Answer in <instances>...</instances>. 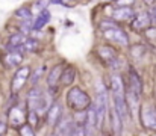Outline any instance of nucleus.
<instances>
[{"label":"nucleus","mask_w":156,"mask_h":136,"mask_svg":"<svg viewBox=\"0 0 156 136\" xmlns=\"http://www.w3.org/2000/svg\"><path fill=\"white\" fill-rule=\"evenodd\" d=\"M41 95L43 92L38 89V88H32L27 94V104H29V109H34L37 112V107L40 104V100H41Z\"/></svg>","instance_id":"f8f14e48"},{"label":"nucleus","mask_w":156,"mask_h":136,"mask_svg":"<svg viewBox=\"0 0 156 136\" xmlns=\"http://www.w3.org/2000/svg\"><path fill=\"white\" fill-rule=\"evenodd\" d=\"M67 104L74 110H85L91 104L90 95L80 88H71L67 92Z\"/></svg>","instance_id":"f257e3e1"},{"label":"nucleus","mask_w":156,"mask_h":136,"mask_svg":"<svg viewBox=\"0 0 156 136\" xmlns=\"http://www.w3.org/2000/svg\"><path fill=\"white\" fill-rule=\"evenodd\" d=\"M140 97H141V95H140L138 92H135V91L127 85V88H126V97H124V98H126V103L129 104V107H130L133 117H136L138 109H140Z\"/></svg>","instance_id":"423d86ee"},{"label":"nucleus","mask_w":156,"mask_h":136,"mask_svg":"<svg viewBox=\"0 0 156 136\" xmlns=\"http://www.w3.org/2000/svg\"><path fill=\"white\" fill-rule=\"evenodd\" d=\"M61 113H62L61 104H59V103H53L52 106H49V109H47V123L53 126V124L59 120Z\"/></svg>","instance_id":"4468645a"},{"label":"nucleus","mask_w":156,"mask_h":136,"mask_svg":"<svg viewBox=\"0 0 156 136\" xmlns=\"http://www.w3.org/2000/svg\"><path fill=\"white\" fill-rule=\"evenodd\" d=\"M21 29H23V33H27L29 30H32V20H21Z\"/></svg>","instance_id":"a878e982"},{"label":"nucleus","mask_w":156,"mask_h":136,"mask_svg":"<svg viewBox=\"0 0 156 136\" xmlns=\"http://www.w3.org/2000/svg\"><path fill=\"white\" fill-rule=\"evenodd\" d=\"M55 126H56V130H55L56 135H71L74 121L68 117H59V120L55 123Z\"/></svg>","instance_id":"20e7f679"},{"label":"nucleus","mask_w":156,"mask_h":136,"mask_svg":"<svg viewBox=\"0 0 156 136\" xmlns=\"http://www.w3.org/2000/svg\"><path fill=\"white\" fill-rule=\"evenodd\" d=\"M15 17L20 20H32V11L29 8H20L15 11Z\"/></svg>","instance_id":"412c9836"},{"label":"nucleus","mask_w":156,"mask_h":136,"mask_svg":"<svg viewBox=\"0 0 156 136\" xmlns=\"http://www.w3.org/2000/svg\"><path fill=\"white\" fill-rule=\"evenodd\" d=\"M150 18H152V21H156V5L152 6V9H150Z\"/></svg>","instance_id":"c85d7f7f"},{"label":"nucleus","mask_w":156,"mask_h":136,"mask_svg":"<svg viewBox=\"0 0 156 136\" xmlns=\"http://www.w3.org/2000/svg\"><path fill=\"white\" fill-rule=\"evenodd\" d=\"M62 65H56V67H53L52 71L49 73V76H47V85H49V88H52V86H56V83L61 80V74H62Z\"/></svg>","instance_id":"f3484780"},{"label":"nucleus","mask_w":156,"mask_h":136,"mask_svg":"<svg viewBox=\"0 0 156 136\" xmlns=\"http://www.w3.org/2000/svg\"><path fill=\"white\" fill-rule=\"evenodd\" d=\"M150 23H152L150 15H149L147 12H143V14H140V15L135 17V20H133V27H135V29H147V27L150 26Z\"/></svg>","instance_id":"dca6fc26"},{"label":"nucleus","mask_w":156,"mask_h":136,"mask_svg":"<svg viewBox=\"0 0 156 136\" xmlns=\"http://www.w3.org/2000/svg\"><path fill=\"white\" fill-rule=\"evenodd\" d=\"M61 5H65V6H68V5H71V0H61Z\"/></svg>","instance_id":"2f4dec72"},{"label":"nucleus","mask_w":156,"mask_h":136,"mask_svg":"<svg viewBox=\"0 0 156 136\" xmlns=\"http://www.w3.org/2000/svg\"><path fill=\"white\" fill-rule=\"evenodd\" d=\"M20 135H23V136H34V135H35V130H34V127H32L30 124H23V126L20 127Z\"/></svg>","instance_id":"5701e85b"},{"label":"nucleus","mask_w":156,"mask_h":136,"mask_svg":"<svg viewBox=\"0 0 156 136\" xmlns=\"http://www.w3.org/2000/svg\"><path fill=\"white\" fill-rule=\"evenodd\" d=\"M133 15H135V14H133V9L129 8V6H118V8L114 11V14H112L114 20H118V21H127V20H132Z\"/></svg>","instance_id":"1a4fd4ad"},{"label":"nucleus","mask_w":156,"mask_h":136,"mask_svg":"<svg viewBox=\"0 0 156 136\" xmlns=\"http://www.w3.org/2000/svg\"><path fill=\"white\" fill-rule=\"evenodd\" d=\"M37 47H38V41L35 38H26V41L21 45V48L26 50V51H35Z\"/></svg>","instance_id":"4be33fe9"},{"label":"nucleus","mask_w":156,"mask_h":136,"mask_svg":"<svg viewBox=\"0 0 156 136\" xmlns=\"http://www.w3.org/2000/svg\"><path fill=\"white\" fill-rule=\"evenodd\" d=\"M133 2L135 0H115L117 6H130V5H133Z\"/></svg>","instance_id":"cd10ccee"},{"label":"nucleus","mask_w":156,"mask_h":136,"mask_svg":"<svg viewBox=\"0 0 156 136\" xmlns=\"http://www.w3.org/2000/svg\"><path fill=\"white\" fill-rule=\"evenodd\" d=\"M44 70H46V67H40V68L34 73V76H32V82H34V85L38 83V80H40V77H41V74H43Z\"/></svg>","instance_id":"393cba45"},{"label":"nucleus","mask_w":156,"mask_h":136,"mask_svg":"<svg viewBox=\"0 0 156 136\" xmlns=\"http://www.w3.org/2000/svg\"><path fill=\"white\" fill-rule=\"evenodd\" d=\"M74 76H76V71H74V68L68 67V68L62 70L61 80H62V83H64V85H70V83L74 80Z\"/></svg>","instance_id":"aec40b11"},{"label":"nucleus","mask_w":156,"mask_h":136,"mask_svg":"<svg viewBox=\"0 0 156 136\" xmlns=\"http://www.w3.org/2000/svg\"><path fill=\"white\" fill-rule=\"evenodd\" d=\"M129 86L135 92H138L141 95V92H143V83H141V79L136 74V71H133V70H130V73H129Z\"/></svg>","instance_id":"6ab92c4d"},{"label":"nucleus","mask_w":156,"mask_h":136,"mask_svg":"<svg viewBox=\"0 0 156 136\" xmlns=\"http://www.w3.org/2000/svg\"><path fill=\"white\" fill-rule=\"evenodd\" d=\"M49 2L50 0H37V3H35V8L37 9H44V8H47V5H49Z\"/></svg>","instance_id":"bb28decb"},{"label":"nucleus","mask_w":156,"mask_h":136,"mask_svg":"<svg viewBox=\"0 0 156 136\" xmlns=\"http://www.w3.org/2000/svg\"><path fill=\"white\" fill-rule=\"evenodd\" d=\"M111 120H112V130H114V133L120 135L121 129H123V118H121L118 109L114 104H112V117H111Z\"/></svg>","instance_id":"2eb2a0df"},{"label":"nucleus","mask_w":156,"mask_h":136,"mask_svg":"<svg viewBox=\"0 0 156 136\" xmlns=\"http://www.w3.org/2000/svg\"><path fill=\"white\" fill-rule=\"evenodd\" d=\"M99 54H100V58L103 59L105 62L109 64L111 67H115V65L118 64V59H117V53H115V50L111 48V47H108V45H103V47L99 48Z\"/></svg>","instance_id":"6e6552de"},{"label":"nucleus","mask_w":156,"mask_h":136,"mask_svg":"<svg viewBox=\"0 0 156 136\" xmlns=\"http://www.w3.org/2000/svg\"><path fill=\"white\" fill-rule=\"evenodd\" d=\"M100 29L103 32V37L106 40L112 41V43H117V44L121 45H129V38L127 35L123 32V29H120L114 21H103L100 24Z\"/></svg>","instance_id":"f03ea898"},{"label":"nucleus","mask_w":156,"mask_h":136,"mask_svg":"<svg viewBox=\"0 0 156 136\" xmlns=\"http://www.w3.org/2000/svg\"><path fill=\"white\" fill-rule=\"evenodd\" d=\"M5 62L8 64V67H17L23 62V53L20 50H11L6 58H5Z\"/></svg>","instance_id":"ddd939ff"},{"label":"nucleus","mask_w":156,"mask_h":136,"mask_svg":"<svg viewBox=\"0 0 156 136\" xmlns=\"http://www.w3.org/2000/svg\"><path fill=\"white\" fill-rule=\"evenodd\" d=\"M50 21V12H49V9H41V12H40V15L37 17V20H34L32 21V30H40L41 27H44L47 23Z\"/></svg>","instance_id":"9b49d317"},{"label":"nucleus","mask_w":156,"mask_h":136,"mask_svg":"<svg viewBox=\"0 0 156 136\" xmlns=\"http://www.w3.org/2000/svg\"><path fill=\"white\" fill-rule=\"evenodd\" d=\"M24 41H26V37H24V33H23V32L14 33V35H11V37H9L6 48H8L9 51H11V50H23V48H21V45H23Z\"/></svg>","instance_id":"9d476101"},{"label":"nucleus","mask_w":156,"mask_h":136,"mask_svg":"<svg viewBox=\"0 0 156 136\" xmlns=\"http://www.w3.org/2000/svg\"><path fill=\"white\" fill-rule=\"evenodd\" d=\"M23 120H24V112L20 107H17V106L11 107V110H9V121H11V124L20 126L23 123Z\"/></svg>","instance_id":"a211bd4d"},{"label":"nucleus","mask_w":156,"mask_h":136,"mask_svg":"<svg viewBox=\"0 0 156 136\" xmlns=\"http://www.w3.org/2000/svg\"><path fill=\"white\" fill-rule=\"evenodd\" d=\"M96 129H102V123L106 115V109H108V94L106 89H100L97 92V98H96Z\"/></svg>","instance_id":"7ed1b4c3"},{"label":"nucleus","mask_w":156,"mask_h":136,"mask_svg":"<svg viewBox=\"0 0 156 136\" xmlns=\"http://www.w3.org/2000/svg\"><path fill=\"white\" fill-rule=\"evenodd\" d=\"M29 74H30V68H29V67H21V68L15 73V76H14V79H12V91H14V92H15V91H20L24 86V83H26Z\"/></svg>","instance_id":"39448f33"},{"label":"nucleus","mask_w":156,"mask_h":136,"mask_svg":"<svg viewBox=\"0 0 156 136\" xmlns=\"http://www.w3.org/2000/svg\"><path fill=\"white\" fill-rule=\"evenodd\" d=\"M143 123L147 129L156 130V109L153 106H146L143 109Z\"/></svg>","instance_id":"0eeeda50"},{"label":"nucleus","mask_w":156,"mask_h":136,"mask_svg":"<svg viewBox=\"0 0 156 136\" xmlns=\"http://www.w3.org/2000/svg\"><path fill=\"white\" fill-rule=\"evenodd\" d=\"M5 132H6V123L0 121V135H3Z\"/></svg>","instance_id":"7c9ffc66"},{"label":"nucleus","mask_w":156,"mask_h":136,"mask_svg":"<svg viewBox=\"0 0 156 136\" xmlns=\"http://www.w3.org/2000/svg\"><path fill=\"white\" fill-rule=\"evenodd\" d=\"M147 37L149 38H156V29H149L147 30Z\"/></svg>","instance_id":"c756f323"},{"label":"nucleus","mask_w":156,"mask_h":136,"mask_svg":"<svg viewBox=\"0 0 156 136\" xmlns=\"http://www.w3.org/2000/svg\"><path fill=\"white\" fill-rule=\"evenodd\" d=\"M29 123L32 127H37L38 124V118H37V112L34 109H29Z\"/></svg>","instance_id":"b1692460"}]
</instances>
